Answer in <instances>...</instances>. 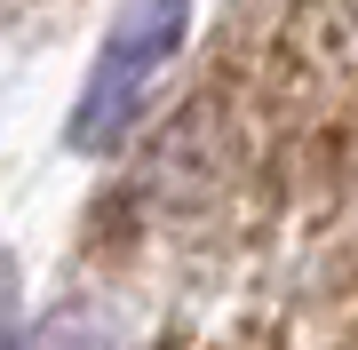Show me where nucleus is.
Masks as SVG:
<instances>
[{
    "instance_id": "nucleus-5",
    "label": "nucleus",
    "mask_w": 358,
    "mask_h": 350,
    "mask_svg": "<svg viewBox=\"0 0 358 350\" xmlns=\"http://www.w3.org/2000/svg\"><path fill=\"white\" fill-rule=\"evenodd\" d=\"M0 350H16V319H8V302H0Z\"/></svg>"
},
{
    "instance_id": "nucleus-3",
    "label": "nucleus",
    "mask_w": 358,
    "mask_h": 350,
    "mask_svg": "<svg viewBox=\"0 0 358 350\" xmlns=\"http://www.w3.org/2000/svg\"><path fill=\"white\" fill-rule=\"evenodd\" d=\"M287 326H294V350H358V239H343L310 271L303 311Z\"/></svg>"
},
{
    "instance_id": "nucleus-1",
    "label": "nucleus",
    "mask_w": 358,
    "mask_h": 350,
    "mask_svg": "<svg viewBox=\"0 0 358 350\" xmlns=\"http://www.w3.org/2000/svg\"><path fill=\"white\" fill-rule=\"evenodd\" d=\"M358 199V0H239L143 168L112 199L136 239L255 263Z\"/></svg>"
},
{
    "instance_id": "nucleus-4",
    "label": "nucleus",
    "mask_w": 358,
    "mask_h": 350,
    "mask_svg": "<svg viewBox=\"0 0 358 350\" xmlns=\"http://www.w3.org/2000/svg\"><path fill=\"white\" fill-rule=\"evenodd\" d=\"M152 350H294L287 311H239V319H207V326H176Z\"/></svg>"
},
{
    "instance_id": "nucleus-2",
    "label": "nucleus",
    "mask_w": 358,
    "mask_h": 350,
    "mask_svg": "<svg viewBox=\"0 0 358 350\" xmlns=\"http://www.w3.org/2000/svg\"><path fill=\"white\" fill-rule=\"evenodd\" d=\"M183 24H192V0H136L112 24L103 56L88 64L80 112H72V152H112L120 136H136V119L152 112L159 80L183 48Z\"/></svg>"
}]
</instances>
